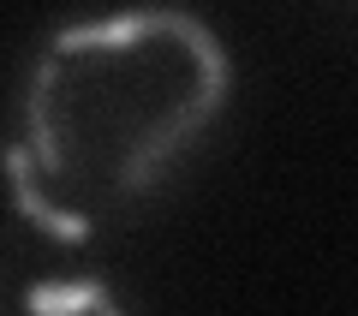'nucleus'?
I'll return each instance as SVG.
<instances>
[{
    "label": "nucleus",
    "mask_w": 358,
    "mask_h": 316,
    "mask_svg": "<svg viewBox=\"0 0 358 316\" xmlns=\"http://www.w3.org/2000/svg\"><path fill=\"white\" fill-rule=\"evenodd\" d=\"M227 89V48L185 6H120L60 24L24 72L6 143L18 215L66 245L120 227L209 138Z\"/></svg>",
    "instance_id": "obj_1"
}]
</instances>
